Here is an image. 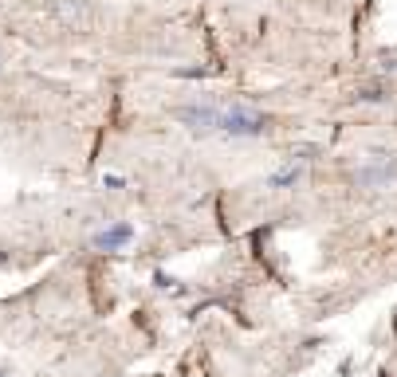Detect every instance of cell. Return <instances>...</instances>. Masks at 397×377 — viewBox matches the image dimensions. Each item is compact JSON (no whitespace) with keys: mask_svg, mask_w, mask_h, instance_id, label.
<instances>
[{"mask_svg":"<svg viewBox=\"0 0 397 377\" xmlns=\"http://www.w3.org/2000/svg\"><path fill=\"white\" fill-rule=\"evenodd\" d=\"M267 118L248 102H217V134L229 138H260Z\"/></svg>","mask_w":397,"mask_h":377,"instance_id":"6da1fadb","label":"cell"},{"mask_svg":"<svg viewBox=\"0 0 397 377\" xmlns=\"http://www.w3.org/2000/svg\"><path fill=\"white\" fill-rule=\"evenodd\" d=\"M394 177H397V161L389 158V154H373L366 165H358L354 185H358V189H382V185H389Z\"/></svg>","mask_w":397,"mask_h":377,"instance_id":"7a4b0ae2","label":"cell"},{"mask_svg":"<svg viewBox=\"0 0 397 377\" xmlns=\"http://www.w3.org/2000/svg\"><path fill=\"white\" fill-rule=\"evenodd\" d=\"M130 240H134L130 220H110L107 228H98L95 236H91V248H95V252H122Z\"/></svg>","mask_w":397,"mask_h":377,"instance_id":"3957f363","label":"cell"},{"mask_svg":"<svg viewBox=\"0 0 397 377\" xmlns=\"http://www.w3.org/2000/svg\"><path fill=\"white\" fill-rule=\"evenodd\" d=\"M299 177H303V161H288L283 169H276L272 177H267V189H291Z\"/></svg>","mask_w":397,"mask_h":377,"instance_id":"277c9868","label":"cell"},{"mask_svg":"<svg viewBox=\"0 0 397 377\" xmlns=\"http://www.w3.org/2000/svg\"><path fill=\"white\" fill-rule=\"evenodd\" d=\"M0 377H8V374H4V369H0Z\"/></svg>","mask_w":397,"mask_h":377,"instance_id":"5b68a950","label":"cell"}]
</instances>
